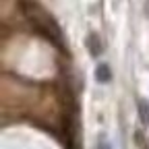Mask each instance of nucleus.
Instances as JSON below:
<instances>
[{
    "label": "nucleus",
    "instance_id": "nucleus-1",
    "mask_svg": "<svg viewBox=\"0 0 149 149\" xmlns=\"http://www.w3.org/2000/svg\"><path fill=\"white\" fill-rule=\"evenodd\" d=\"M85 44H87V50H89L91 56H100L102 50H104V48H102V40H100V35H97V33H89Z\"/></svg>",
    "mask_w": 149,
    "mask_h": 149
},
{
    "label": "nucleus",
    "instance_id": "nucleus-2",
    "mask_svg": "<svg viewBox=\"0 0 149 149\" xmlns=\"http://www.w3.org/2000/svg\"><path fill=\"white\" fill-rule=\"evenodd\" d=\"M137 110H139V120H141V124L147 126V124H149V100L141 97V100L137 102Z\"/></svg>",
    "mask_w": 149,
    "mask_h": 149
},
{
    "label": "nucleus",
    "instance_id": "nucleus-3",
    "mask_svg": "<svg viewBox=\"0 0 149 149\" xmlns=\"http://www.w3.org/2000/svg\"><path fill=\"white\" fill-rule=\"evenodd\" d=\"M95 79H97L100 83H108V81L112 79V70H110L108 64H97V68H95Z\"/></svg>",
    "mask_w": 149,
    "mask_h": 149
},
{
    "label": "nucleus",
    "instance_id": "nucleus-4",
    "mask_svg": "<svg viewBox=\"0 0 149 149\" xmlns=\"http://www.w3.org/2000/svg\"><path fill=\"white\" fill-rule=\"evenodd\" d=\"M97 149H110V145H108L104 139H100V145H97Z\"/></svg>",
    "mask_w": 149,
    "mask_h": 149
}]
</instances>
